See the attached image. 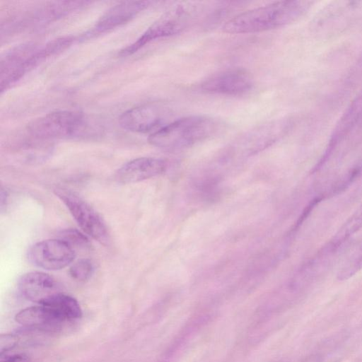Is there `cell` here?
<instances>
[{
    "mask_svg": "<svg viewBox=\"0 0 362 362\" xmlns=\"http://www.w3.org/2000/svg\"><path fill=\"white\" fill-rule=\"evenodd\" d=\"M33 45H22L2 58L0 66V90L4 92L29 71V61L36 50Z\"/></svg>",
    "mask_w": 362,
    "mask_h": 362,
    "instance_id": "9",
    "label": "cell"
},
{
    "mask_svg": "<svg viewBox=\"0 0 362 362\" xmlns=\"http://www.w3.org/2000/svg\"><path fill=\"white\" fill-rule=\"evenodd\" d=\"M18 287L23 298L38 305L62 292L59 284L53 276L41 272L23 274L18 281Z\"/></svg>",
    "mask_w": 362,
    "mask_h": 362,
    "instance_id": "11",
    "label": "cell"
},
{
    "mask_svg": "<svg viewBox=\"0 0 362 362\" xmlns=\"http://www.w3.org/2000/svg\"><path fill=\"white\" fill-rule=\"evenodd\" d=\"M60 238L73 249L86 248L89 246V242L86 236L75 229H66L62 231L59 235Z\"/></svg>",
    "mask_w": 362,
    "mask_h": 362,
    "instance_id": "18",
    "label": "cell"
},
{
    "mask_svg": "<svg viewBox=\"0 0 362 362\" xmlns=\"http://www.w3.org/2000/svg\"><path fill=\"white\" fill-rule=\"evenodd\" d=\"M362 269V245L347 259L338 272L339 281L347 280Z\"/></svg>",
    "mask_w": 362,
    "mask_h": 362,
    "instance_id": "16",
    "label": "cell"
},
{
    "mask_svg": "<svg viewBox=\"0 0 362 362\" xmlns=\"http://www.w3.org/2000/svg\"><path fill=\"white\" fill-rule=\"evenodd\" d=\"M150 4L147 1L119 3L107 11L83 37L88 38L100 35L131 21Z\"/></svg>",
    "mask_w": 362,
    "mask_h": 362,
    "instance_id": "8",
    "label": "cell"
},
{
    "mask_svg": "<svg viewBox=\"0 0 362 362\" xmlns=\"http://www.w3.org/2000/svg\"><path fill=\"white\" fill-rule=\"evenodd\" d=\"M0 362H32L30 357L25 354H4L0 356Z\"/></svg>",
    "mask_w": 362,
    "mask_h": 362,
    "instance_id": "20",
    "label": "cell"
},
{
    "mask_svg": "<svg viewBox=\"0 0 362 362\" xmlns=\"http://www.w3.org/2000/svg\"><path fill=\"white\" fill-rule=\"evenodd\" d=\"M18 337L13 334H1L0 337V356L8 354L18 344Z\"/></svg>",
    "mask_w": 362,
    "mask_h": 362,
    "instance_id": "19",
    "label": "cell"
},
{
    "mask_svg": "<svg viewBox=\"0 0 362 362\" xmlns=\"http://www.w3.org/2000/svg\"><path fill=\"white\" fill-rule=\"evenodd\" d=\"M192 8L185 4L176 5L174 8L153 23L135 42L119 52L122 57L133 54L150 42L182 32L192 18Z\"/></svg>",
    "mask_w": 362,
    "mask_h": 362,
    "instance_id": "4",
    "label": "cell"
},
{
    "mask_svg": "<svg viewBox=\"0 0 362 362\" xmlns=\"http://www.w3.org/2000/svg\"><path fill=\"white\" fill-rule=\"evenodd\" d=\"M217 122L203 115H192L169 122L151 134L152 146L167 150H179L194 145L214 134Z\"/></svg>",
    "mask_w": 362,
    "mask_h": 362,
    "instance_id": "2",
    "label": "cell"
},
{
    "mask_svg": "<svg viewBox=\"0 0 362 362\" xmlns=\"http://www.w3.org/2000/svg\"><path fill=\"white\" fill-rule=\"evenodd\" d=\"M75 40L72 36H65L52 40L43 47L37 48L29 62L30 69L37 66L47 59L62 52Z\"/></svg>",
    "mask_w": 362,
    "mask_h": 362,
    "instance_id": "15",
    "label": "cell"
},
{
    "mask_svg": "<svg viewBox=\"0 0 362 362\" xmlns=\"http://www.w3.org/2000/svg\"><path fill=\"white\" fill-rule=\"evenodd\" d=\"M252 86L251 76L245 71L232 69L224 71L204 80L201 88L208 93L239 95L249 91Z\"/></svg>",
    "mask_w": 362,
    "mask_h": 362,
    "instance_id": "10",
    "label": "cell"
},
{
    "mask_svg": "<svg viewBox=\"0 0 362 362\" xmlns=\"http://www.w3.org/2000/svg\"><path fill=\"white\" fill-rule=\"evenodd\" d=\"M75 250L62 239H50L34 244L28 257L34 265L47 270H59L74 259Z\"/></svg>",
    "mask_w": 362,
    "mask_h": 362,
    "instance_id": "7",
    "label": "cell"
},
{
    "mask_svg": "<svg viewBox=\"0 0 362 362\" xmlns=\"http://www.w3.org/2000/svg\"><path fill=\"white\" fill-rule=\"evenodd\" d=\"M356 212L358 214V216L362 218V202L356 209Z\"/></svg>",
    "mask_w": 362,
    "mask_h": 362,
    "instance_id": "22",
    "label": "cell"
},
{
    "mask_svg": "<svg viewBox=\"0 0 362 362\" xmlns=\"http://www.w3.org/2000/svg\"><path fill=\"white\" fill-rule=\"evenodd\" d=\"M56 194L66 205L85 233L102 244L107 243V227L101 216L92 206L69 191L57 190Z\"/></svg>",
    "mask_w": 362,
    "mask_h": 362,
    "instance_id": "5",
    "label": "cell"
},
{
    "mask_svg": "<svg viewBox=\"0 0 362 362\" xmlns=\"http://www.w3.org/2000/svg\"><path fill=\"white\" fill-rule=\"evenodd\" d=\"M15 320L26 328L50 332L59 331L66 324L42 305L21 310L16 315Z\"/></svg>",
    "mask_w": 362,
    "mask_h": 362,
    "instance_id": "13",
    "label": "cell"
},
{
    "mask_svg": "<svg viewBox=\"0 0 362 362\" xmlns=\"http://www.w3.org/2000/svg\"><path fill=\"white\" fill-rule=\"evenodd\" d=\"M302 6L297 1H278L239 13L226 22L223 31L230 34L254 33L276 28L293 21Z\"/></svg>",
    "mask_w": 362,
    "mask_h": 362,
    "instance_id": "1",
    "label": "cell"
},
{
    "mask_svg": "<svg viewBox=\"0 0 362 362\" xmlns=\"http://www.w3.org/2000/svg\"><path fill=\"white\" fill-rule=\"evenodd\" d=\"M171 110L160 104L149 103L129 109L119 117L120 127L135 133H147L168 124Z\"/></svg>",
    "mask_w": 362,
    "mask_h": 362,
    "instance_id": "6",
    "label": "cell"
},
{
    "mask_svg": "<svg viewBox=\"0 0 362 362\" xmlns=\"http://www.w3.org/2000/svg\"><path fill=\"white\" fill-rule=\"evenodd\" d=\"M85 125L81 112L58 110L33 119L28 124L27 130L38 139H63L78 135Z\"/></svg>",
    "mask_w": 362,
    "mask_h": 362,
    "instance_id": "3",
    "label": "cell"
},
{
    "mask_svg": "<svg viewBox=\"0 0 362 362\" xmlns=\"http://www.w3.org/2000/svg\"><path fill=\"white\" fill-rule=\"evenodd\" d=\"M164 160L142 157L124 164L117 172L116 178L122 183H133L147 180L163 173L166 168Z\"/></svg>",
    "mask_w": 362,
    "mask_h": 362,
    "instance_id": "12",
    "label": "cell"
},
{
    "mask_svg": "<svg viewBox=\"0 0 362 362\" xmlns=\"http://www.w3.org/2000/svg\"><path fill=\"white\" fill-rule=\"evenodd\" d=\"M8 200V193L7 191L3 188L1 190V211L4 210V208L6 207Z\"/></svg>",
    "mask_w": 362,
    "mask_h": 362,
    "instance_id": "21",
    "label": "cell"
},
{
    "mask_svg": "<svg viewBox=\"0 0 362 362\" xmlns=\"http://www.w3.org/2000/svg\"><path fill=\"white\" fill-rule=\"evenodd\" d=\"M66 323L80 319L82 310L78 301L63 292L55 294L42 304Z\"/></svg>",
    "mask_w": 362,
    "mask_h": 362,
    "instance_id": "14",
    "label": "cell"
},
{
    "mask_svg": "<svg viewBox=\"0 0 362 362\" xmlns=\"http://www.w3.org/2000/svg\"><path fill=\"white\" fill-rule=\"evenodd\" d=\"M94 267L90 260L82 259L75 262L69 269L71 277L78 281H86L92 276Z\"/></svg>",
    "mask_w": 362,
    "mask_h": 362,
    "instance_id": "17",
    "label": "cell"
}]
</instances>
